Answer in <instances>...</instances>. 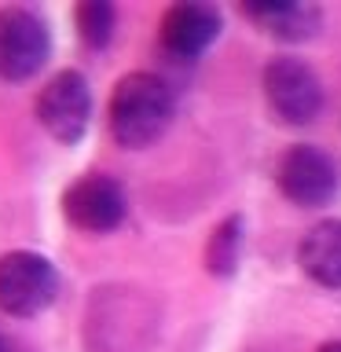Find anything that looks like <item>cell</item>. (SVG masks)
Returning a JSON list of instances; mask_svg holds the SVG:
<instances>
[{
	"instance_id": "8",
	"label": "cell",
	"mask_w": 341,
	"mask_h": 352,
	"mask_svg": "<svg viewBox=\"0 0 341 352\" xmlns=\"http://www.w3.org/2000/svg\"><path fill=\"white\" fill-rule=\"evenodd\" d=\"M162 44L180 59H195L220 37V15L209 4H173L162 15Z\"/></svg>"
},
{
	"instance_id": "4",
	"label": "cell",
	"mask_w": 341,
	"mask_h": 352,
	"mask_svg": "<svg viewBox=\"0 0 341 352\" xmlns=\"http://www.w3.org/2000/svg\"><path fill=\"white\" fill-rule=\"evenodd\" d=\"M52 37L41 15L30 8H0V77L26 81L44 66Z\"/></svg>"
},
{
	"instance_id": "1",
	"label": "cell",
	"mask_w": 341,
	"mask_h": 352,
	"mask_svg": "<svg viewBox=\"0 0 341 352\" xmlns=\"http://www.w3.org/2000/svg\"><path fill=\"white\" fill-rule=\"evenodd\" d=\"M110 132L121 147H147L173 121V88L158 74H125L110 96Z\"/></svg>"
},
{
	"instance_id": "5",
	"label": "cell",
	"mask_w": 341,
	"mask_h": 352,
	"mask_svg": "<svg viewBox=\"0 0 341 352\" xmlns=\"http://www.w3.org/2000/svg\"><path fill=\"white\" fill-rule=\"evenodd\" d=\"M33 110H37V121L59 143H77L88 129V118H92V92H88V81L77 70L55 74L52 81L41 88Z\"/></svg>"
},
{
	"instance_id": "13",
	"label": "cell",
	"mask_w": 341,
	"mask_h": 352,
	"mask_svg": "<svg viewBox=\"0 0 341 352\" xmlns=\"http://www.w3.org/2000/svg\"><path fill=\"white\" fill-rule=\"evenodd\" d=\"M319 352H341V341H327V345H319Z\"/></svg>"
},
{
	"instance_id": "3",
	"label": "cell",
	"mask_w": 341,
	"mask_h": 352,
	"mask_svg": "<svg viewBox=\"0 0 341 352\" xmlns=\"http://www.w3.org/2000/svg\"><path fill=\"white\" fill-rule=\"evenodd\" d=\"M264 99H268V110L286 125H308L316 121L319 107H323V88H319V77L312 74V66L294 59V55H283V59H272L264 66Z\"/></svg>"
},
{
	"instance_id": "6",
	"label": "cell",
	"mask_w": 341,
	"mask_h": 352,
	"mask_svg": "<svg viewBox=\"0 0 341 352\" xmlns=\"http://www.w3.org/2000/svg\"><path fill=\"white\" fill-rule=\"evenodd\" d=\"M275 180H279V191L294 206H305V209H319V206L334 202V195L341 187L338 165L319 147H290L283 154Z\"/></svg>"
},
{
	"instance_id": "10",
	"label": "cell",
	"mask_w": 341,
	"mask_h": 352,
	"mask_svg": "<svg viewBox=\"0 0 341 352\" xmlns=\"http://www.w3.org/2000/svg\"><path fill=\"white\" fill-rule=\"evenodd\" d=\"M242 15L253 19L261 30L283 41H308L319 30V8L316 4H294V0H275V4H246Z\"/></svg>"
},
{
	"instance_id": "2",
	"label": "cell",
	"mask_w": 341,
	"mask_h": 352,
	"mask_svg": "<svg viewBox=\"0 0 341 352\" xmlns=\"http://www.w3.org/2000/svg\"><path fill=\"white\" fill-rule=\"evenodd\" d=\"M59 279L48 257L30 250H11L0 257V312L37 316L55 301Z\"/></svg>"
},
{
	"instance_id": "14",
	"label": "cell",
	"mask_w": 341,
	"mask_h": 352,
	"mask_svg": "<svg viewBox=\"0 0 341 352\" xmlns=\"http://www.w3.org/2000/svg\"><path fill=\"white\" fill-rule=\"evenodd\" d=\"M0 352H8V341L4 338H0Z\"/></svg>"
},
{
	"instance_id": "11",
	"label": "cell",
	"mask_w": 341,
	"mask_h": 352,
	"mask_svg": "<svg viewBox=\"0 0 341 352\" xmlns=\"http://www.w3.org/2000/svg\"><path fill=\"white\" fill-rule=\"evenodd\" d=\"M239 250H242V220L228 217L220 228H213L206 246V264L213 275H231L239 264Z\"/></svg>"
},
{
	"instance_id": "9",
	"label": "cell",
	"mask_w": 341,
	"mask_h": 352,
	"mask_svg": "<svg viewBox=\"0 0 341 352\" xmlns=\"http://www.w3.org/2000/svg\"><path fill=\"white\" fill-rule=\"evenodd\" d=\"M297 264L312 283L341 290V220H319L297 246Z\"/></svg>"
},
{
	"instance_id": "7",
	"label": "cell",
	"mask_w": 341,
	"mask_h": 352,
	"mask_svg": "<svg viewBox=\"0 0 341 352\" xmlns=\"http://www.w3.org/2000/svg\"><path fill=\"white\" fill-rule=\"evenodd\" d=\"M63 213L74 228L103 235V231H114L121 220H125V195H121V187L110 180V176L88 173L77 184L66 187Z\"/></svg>"
},
{
	"instance_id": "12",
	"label": "cell",
	"mask_w": 341,
	"mask_h": 352,
	"mask_svg": "<svg viewBox=\"0 0 341 352\" xmlns=\"http://www.w3.org/2000/svg\"><path fill=\"white\" fill-rule=\"evenodd\" d=\"M74 22H77V33H81L85 44L103 48L110 41V33H114V8L103 4V0H85V4H77Z\"/></svg>"
}]
</instances>
